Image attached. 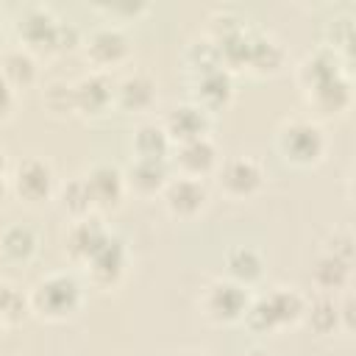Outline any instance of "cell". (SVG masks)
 <instances>
[{"label": "cell", "instance_id": "obj_1", "mask_svg": "<svg viewBox=\"0 0 356 356\" xmlns=\"http://www.w3.org/2000/svg\"><path fill=\"white\" fill-rule=\"evenodd\" d=\"M306 303L309 300L298 289L275 286L267 295L250 298V306L242 320L250 331H278V328H286V325H295L298 320H303Z\"/></svg>", "mask_w": 356, "mask_h": 356}, {"label": "cell", "instance_id": "obj_2", "mask_svg": "<svg viewBox=\"0 0 356 356\" xmlns=\"http://www.w3.org/2000/svg\"><path fill=\"white\" fill-rule=\"evenodd\" d=\"M83 303V286L70 273H50L39 278L28 295V309L44 320H67Z\"/></svg>", "mask_w": 356, "mask_h": 356}, {"label": "cell", "instance_id": "obj_3", "mask_svg": "<svg viewBox=\"0 0 356 356\" xmlns=\"http://www.w3.org/2000/svg\"><path fill=\"white\" fill-rule=\"evenodd\" d=\"M275 147L286 164L312 167L325 156V134L309 117H289L275 131Z\"/></svg>", "mask_w": 356, "mask_h": 356}, {"label": "cell", "instance_id": "obj_4", "mask_svg": "<svg viewBox=\"0 0 356 356\" xmlns=\"http://www.w3.org/2000/svg\"><path fill=\"white\" fill-rule=\"evenodd\" d=\"M248 306H250V289L231 278L211 281L200 295V312L206 314V320H211L217 325L239 323L245 317Z\"/></svg>", "mask_w": 356, "mask_h": 356}, {"label": "cell", "instance_id": "obj_5", "mask_svg": "<svg viewBox=\"0 0 356 356\" xmlns=\"http://www.w3.org/2000/svg\"><path fill=\"white\" fill-rule=\"evenodd\" d=\"M14 195L31 206L36 203H47L53 195H56V172H53V164L39 159V156H31L25 161L17 164L14 175L8 178Z\"/></svg>", "mask_w": 356, "mask_h": 356}, {"label": "cell", "instance_id": "obj_6", "mask_svg": "<svg viewBox=\"0 0 356 356\" xmlns=\"http://www.w3.org/2000/svg\"><path fill=\"white\" fill-rule=\"evenodd\" d=\"M217 184L234 200L253 197L264 186V167L253 156H234L217 167Z\"/></svg>", "mask_w": 356, "mask_h": 356}, {"label": "cell", "instance_id": "obj_7", "mask_svg": "<svg viewBox=\"0 0 356 356\" xmlns=\"http://www.w3.org/2000/svg\"><path fill=\"white\" fill-rule=\"evenodd\" d=\"M86 61L95 67V72H106L108 67H117L131 53V39L120 25H100L89 33L83 42Z\"/></svg>", "mask_w": 356, "mask_h": 356}, {"label": "cell", "instance_id": "obj_8", "mask_svg": "<svg viewBox=\"0 0 356 356\" xmlns=\"http://www.w3.org/2000/svg\"><path fill=\"white\" fill-rule=\"evenodd\" d=\"M217 167H220V156L211 136L175 145L170 153V170H175V175H184V178L203 181L206 175L217 172Z\"/></svg>", "mask_w": 356, "mask_h": 356}, {"label": "cell", "instance_id": "obj_9", "mask_svg": "<svg viewBox=\"0 0 356 356\" xmlns=\"http://www.w3.org/2000/svg\"><path fill=\"white\" fill-rule=\"evenodd\" d=\"M125 264H128V250L125 242L114 234H108V239L83 261L89 281L100 289H111L120 284V278L125 275Z\"/></svg>", "mask_w": 356, "mask_h": 356}, {"label": "cell", "instance_id": "obj_10", "mask_svg": "<svg viewBox=\"0 0 356 356\" xmlns=\"http://www.w3.org/2000/svg\"><path fill=\"white\" fill-rule=\"evenodd\" d=\"M161 200L167 206V211L178 220H192L197 217L206 203H209V189L203 181L197 178H184V175H172L167 181V186L161 189Z\"/></svg>", "mask_w": 356, "mask_h": 356}, {"label": "cell", "instance_id": "obj_11", "mask_svg": "<svg viewBox=\"0 0 356 356\" xmlns=\"http://www.w3.org/2000/svg\"><path fill=\"white\" fill-rule=\"evenodd\" d=\"M161 128L167 131V136H170V142L175 147V145H184V142H195V139L209 136V131H211V114L189 100V103H181V106L170 108L167 117L161 120Z\"/></svg>", "mask_w": 356, "mask_h": 356}, {"label": "cell", "instance_id": "obj_12", "mask_svg": "<svg viewBox=\"0 0 356 356\" xmlns=\"http://www.w3.org/2000/svg\"><path fill=\"white\" fill-rule=\"evenodd\" d=\"M231 100H234V78L225 67H214L192 78V103L206 108L209 114L225 108Z\"/></svg>", "mask_w": 356, "mask_h": 356}, {"label": "cell", "instance_id": "obj_13", "mask_svg": "<svg viewBox=\"0 0 356 356\" xmlns=\"http://www.w3.org/2000/svg\"><path fill=\"white\" fill-rule=\"evenodd\" d=\"M75 111L83 117H100L114 106V83L106 72H89L72 83Z\"/></svg>", "mask_w": 356, "mask_h": 356}, {"label": "cell", "instance_id": "obj_14", "mask_svg": "<svg viewBox=\"0 0 356 356\" xmlns=\"http://www.w3.org/2000/svg\"><path fill=\"white\" fill-rule=\"evenodd\" d=\"M86 186H89V195H92V203L95 209L106 211V209H117L120 200L125 197L128 186H125V175L120 167H111V164H95L86 175H83Z\"/></svg>", "mask_w": 356, "mask_h": 356}, {"label": "cell", "instance_id": "obj_15", "mask_svg": "<svg viewBox=\"0 0 356 356\" xmlns=\"http://www.w3.org/2000/svg\"><path fill=\"white\" fill-rule=\"evenodd\" d=\"M156 81L147 72H131L114 86V106L128 114H145L156 106Z\"/></svg>", "mask_w": 356, "mask_h": 356}, {"label": "cell", "instance_id": "obj_16", "mask_svg": "<svg viewBox=\"0 0 356 356\" xmlns=\"http://www.w3.org/2000/svg\"><path fill=\"white\" fill-rule=\"evenodd\" d=\"M122 175H125V186L134 189L136 195H161V189L172 178V170H170V161L134 156L122 170Z\"/></svg>", "mask_w": 356, "mask_h": 356}, {"label": "cell", "instance_id": "obj_17", "mask_svg": "<svg viewBox=\"0 0 356 356\" xmlns=\"http://www.w3.org/2000/svg\"><path fill=\"white\" fill-rule=\"evenodd\" d=\"M306 95V103L320 114V117H339L350 106V81L345 72L312 86Z\"/></svg>", "mask_w": 356, "mask_h": 356}, {"label": "cell", "instance_id": "obj_18", "mask_svg": "<svg viewBox=\"0 0 356 356\" xmlns=\"http://www.w3.org/2000/svg\"><path fill=\"white\" fill-rule=\"evenodd\" d=\"M58 22L47 8L42 6H31L19 14L17 19V31L22 36V42L28 47H56V33H58Z\"/></svg>", "mask_w": 356, "mask_h": 356}, {"label": "cell", "instance_id": "obj_19", "mask_svg": "<svg viewBox=\"0 0 356 356\" xmlns=\"http://www.w3.org/2000/svg\"><path fill=\"white\" fill-rule=\"evenodd\" d=\"M108 234L111 231L95 214H89L83 220H75L72 228H70V234H67V253H70V259L78 261V264H83L108 239Z\"/></svg>", "mask_w": 356, "mask_h": 356}, {"label": "cell", "instance_id": "obj_20", "mask_svg": "<svg viewBox=\"0 0 356 356\" xmlns=\"http://www.w3.org/2000/svg\"><path fill=\"white\" fill-rule=\"evenodd\" d=\"M0 75L8 81V86L17 92V89H28L36 83L39 78V67H36V58L28 47H11L0 56Z\"/></svg>", "mask_w": 356, "mask_h": 356}, {"label": "cell", "instance_id": "obj_21", "mask_svg": "<svg viewBox=\"0 0 356 356\" xmlns=\"http://www.w3.org/2000/svg\"><path fill=\"white\" fill-rule=\"evenodd\" d=\"M225 273H228L231 281H236V284L250 289L261 278V273H264V259L250 245H234L225 253Z\"/></svg>", "mask_w": 356, "mask_h": 356}, {"label": "cell", "instance_id": "obj_22", "mask_svg": "<svg viewBox=\"0 0 356 356\" xmlns=\"http://www.w3.org/2000/svg\"><path fill=\"white\" fill-rule=\"evenodd\" d=\"M134 153H136V159H161V161H170L172 142H170L167 131L161 128V122H142L134 131Z\"/></svg>", "mask_w": 356, "mask_h": 356}, {"label": "cell", "instance_id": "obj_23", "mask_svg": "<svg viewBox=\"0 0 356 356\" xmlns=\"http://www.w3.org/2000/svg\"><path fill=\"white\" fill-rule=\"evenodd\" d=\"M36 248H39V236L31 225L14 222L0 231V253L8 261H28L36 253Z\"/></svg>", "mask_w": 356, "mask_h": 356}, {"label": "cell", "instance_id": "obj_24", "mask_svg": "<svg viewBox=\"0 0 356 356\" xmlns=\"http://www.w3.org/2000/svg\"><path fill=\"white\" fill-rule=\"evenodd\" d=\"M350 267H353V259H345V256H337V253H323L312 270V278L320 289H345L350 284Z\"/></svg>", "mask_w": 356, "mask_h": 356}, {"label": "cell", "instance_id": "obj_25", "mask_svg": "<svg viewBox=\"0 0 356 356\" xmlns=\"http://www.w3.org/2000/svg\"><path fill=\"white\" fill-rule=\"evenodd\" d=\"M256 72H278L284 64V50L275 39L264 33H250V47H248V61Z\"/></svg>", "mask_w": 356, "mask_h": 356}, {"label": "cell", "instance_id": "obj_26", "mask_svg": "<svg viewBox=\"0 0 356 356\" xmlns=\"http://www.w3.org/2000/svg\"><path fill=\"white\" fill-rule=\"evenodd\" d=\"M58 200H61V209L64 214L75 220H83L95 211V203H92V195H89V186L83 181V175H75L72 181H67L61 189H58Z\"/></svg>", "mask_w": 356, "mask_h": 356}, {"label": "cell", "instance_id": "obj_27", "mask_svg": "<svg viewBox=\"0 0 356 356\" xmlns=\"http://www.w3.org/2000/svg\"><path fill=\"white\" fill-rule=\"evenodd\" d=\"M303 320L317 331V334H328L339 325V314H337V303L331 298H317L312 303H306Z\"/></svg>", "mask_w": 356, "mask_h": 356}, {"label": "cell", "instance_id": "obj_28", "mask_svg": "<svg viewBox=\"0 0 356 356\" xmlns=\"http://www.w3.org/2000/svg\"><path fill=\"white\" fill-rule=\"evenodd\" d=\"M186 64L192 67V72H206V70H214V67H222V58H220V47L214 39H200V42H192L189 50H186Z\"/></svg>", "mask_w": 356, "mask_h": 356}, {"label": "cell", "instance_id": "obj_29", "mask_svg": "<svg viewBox=\"0 0 356 356\" xmlns=\"http://www.w3.org/2000/svg\"><path fill=\"white\" fill-rule=\"evenodd\" d=\"M28 312V300L6 281H0V325L17 323L19 317H25Z\"/></svg>", "mask_w": 356, "mask_h": 356}, {"label": "cell", "instance_id": "obj_30", "mask_svg": "<svg viewBox=\"0 0 356 356\" xmlns=\"http://www.w3.org/2000/svg\"><path fill=\"white\" fill-rule=\"evenodd\" d=\"M44 106L53 114H72L75 111V95H72V83H50L44 89Z\"/></svg>", "mask_w": 356, "mask_h": 356}, {"label": "cell", "instance_id": "obj_31", "mask_svg": "<svg viewBox=\"0 0 356 356\" xmlns=\"http://www.w3.org/2000/svg\"><path fill=\"white\" fill-rule=\"evenodd\" d=\"M14 106H17V92L8 86V81L0 75V122H6L11 114H14Z\"/></svg>", "mask_w": 356, "mask_h": 356}, {"label": "cell", "instance_id": "obj_32", "mask_svg": "<svg viewBox=\"0 0 356 356\" xmlns=\"http://www.w3.org/2000/svg\"><path fill=\"white\" fill-rule=\"evenodd\" d=\"M97 8L106 11V14H111L114 19H120V17H136V14L147 11L145 3H111V6H97Z\"/></svg>", "mask_w": 356, "mask_h": 356}, {"label": "cell", "instance_id": "obj_33", "mask_svg": "<svg viewBox=\"0 0 356 356\" xmlns=\"http://www.w3.org/2000/svg\"><path fill=\"white\" fill-rule=\"evenodd\" d=\"M8 175H6V153L0 150V200L6 197V192H8Z\"/></svg>", "mask_w": 356, "mask_h": 356}, {"label": "cell", "instance_id": "obj_34", "mask_svg": "<svg viewBox=\"0 0 356 356\" xmlns=\"http://www.w3.org/2000/svg\"><path fill=\"white\" fill-rule=\"evenodd\" d=\"M242 356H273L270 350H264V348H250V350H245Z\"/></svg>", "mask_w": 356, "mask_h": 356}, {"label": "cell", "instance_id": "obj_35", "mask_svg": "<svg viewBox=\"0 0 356 356\" xmlns=\"http://www.w3.org/2000/svg\"><path fill=\"white\" fill-rule=\"evenodd\" d=\"M184 356H189V353H184Z\"/></svg>", "mask_w": 356, "mask_h": 356}]
</instances>
